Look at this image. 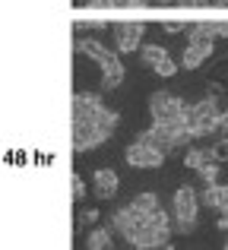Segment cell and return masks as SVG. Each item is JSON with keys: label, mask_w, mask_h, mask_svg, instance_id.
I'll use <instances>...</instances> for the list:
<instances>
[{"label": "cell", "mask_w": 228, "mask_h": 250, "mask_svg": "<svg viewBox=\"0 0 228 250\" xmlns=\"http://www.w3.org/2000/svg\"><path fill=\"white\" fill-rule=\"evenodd\" d=\"M83 222H86V225H95V222H99V209H86V212H83Z\"/></svg>", "instance_id": "22"}, {"label": "cell", "mask_w": 228, "mask_h": 250, "mask_svg": "<svg viewBox=\"0 0 228 250\" xmlns=\"http://www.w3.org/2000/svg\"><path fill=\"white\" fill-rule=\"evenodd\" d=\"M89 6L92 10H114V6H121V0H89Z\"/></svg>", "instance_id": "21"}, {"label": "cell", "mask_w": 228, "mask_h": 250, "mask_svg": "<svg viewBox=\"0 0 228 250\" xmlns=\"http://www.w3.org/2000/svg\"><path fill=\"white\" fill-rule=\"evenodd\" d=\"M152 70H155V76H165V80H168V76H174V73H178V61L165 57V61H162L159 67H152Z\"/></svg>", "instance_id": "17"}, {"label": "cell", "mask_w": 228, "mask_h": 250, "mask_svg": "<svg viewBox=\"0 0 228 250\" xmlns=\"http://www.w3.org/2000/svg\"><path fill=\"white\" fill-rule=\"evenodd\" d=\"M178 3H181V6H203L206 0H178Z\"/></svg>", "instance_id": "28"}, {"label": "cell", "mask_w": 228, "mask_h": 250, "mask_svg": "<svg viewBox=\"0 0 228 250\" xmlns=\"http://www.w3.org/2000/svg\"><path fill=\"white\" fill-rule=\"evenodd\" d=\"M143 32H146L143 22H114V48H117V54L140 51L143 48Z\"/></svg>", "instance_id": "7"}, {"label": "cell", "mask_w": 228, "mask_h": 250, "mask_svg": "<svg viewBox=\"0 0 228 250\" xmlns=\"http://www.w3.org/2000/svg\"><path fill=\"white\" fill-rule=\"evenodd\" d=\"M162 29H165L168 35H178V32H187V25L178 22V19H168V22H162Z\"/></svg>", "instance_id": "20"}, {"label": "cell", "mask_w": 228, "mask_h": 250, "mask_svg": "<svg viewBox=\"0 0 228 250\" xmlns=\"http://www.w3.org/2000/svg\"><path fill=\"white\" fill-rule=\"evenodd\" d=\"M197 174L203 177V184H219V162H216V159H212V162H206V165L200 168Z\"/></svg>", "instance_id": "16"}, {"label": "cell", "mask_w": 228, "mask_h": 250, "mask_svg": "<svg viewBox=\"0 0 228 250\" xmlns=\"http://www.w3.org/2000/svg\"><path fill=\"white\" fill-rule=\"evenodd\" d=\"M225 247H228V238H225Z\"/></svg>", "instance_id": "29"}, {"label": "cell", "mask_w": 228, "mask_h": 250, "mask_svg": "<svg viewBox=\"0 0 228 250\" xmlns=\"http://www.w3.org/2000/svg\"><path fill=\"white\" fill-rule=\"evenodd\" d=\"M219 212H228V187H225V193H222V203H219Z\"/></svg>", "instance_id": "27"}, {"label": "cell", "mask_w": 228, "mask_h": 250, "mask_svg": "<svg viewBox=\"0 0 228 250\" xmlns=\"http://www.w3.org/2000/svg\"><path fill=\"white\" fill-rule=\"evenodd\" d=\"M133 206L140 209L143 215H149V212H155V209L162 206V200H159V193H152V190H143V193L133 196Z\"/></svg>", "instance_id": "14"}, {"label": "cell", "mask_w": 228, "mask_h": 250, "mask_svg": "<svg viewBox=\"0 0 228 250\" xmlns=\"http://www.w3.org/2000/svg\"><path fill=\"white\" fill-rule=\"evenodd\" d=\"M206 162H212V149H187L184 152V165L190 171H200Z\"/></svg>", "instance_id": "15"}, {"label": "cell", "mask_w": 228, "mask_h": 250, "mask_svg": "<svg viewBox=\"0 0 228 250\" xmlns=\"http://www.w3.org/2000/svg\"><path fill=\"white\" fill-rule=\"evenodd\" d=\"M212 159H216V162H228V136H222V140L212 146Z\"/></svg>", "instance_id": "19"}, {"label": "cell", "mask_w": 228, "mask_h": 250, "mask_svg": "<svg viewBox=\"0 0 228 250\" xmlns=\"http://www.w3.org/2000/svg\"><path fill=\"white\" fill-rule=\"evenodd\" d=\"M222 193H225V187H222V184H203V193H200V203H203L206 209H216V212H219V203H222Z\"/></svg>", "instance_id": "12"}, {"label": "cell", "mask_w": 228, "mask_h": 250, "mask_svg": "<svg viewBox=\"0 0 228 250\" xmlns=\"http://www.w3.org/2000/svg\"><path fill=\"white\" fill-rule=\"evenodd\" d=\"M70 196H73L76 203H83V196H86V184H83L80 174H73V181H70Z\"/></svg>", "instance_id": "18"}, {"label": "cell", "mask_w": 228, "mask_h": 250, "mask_svg": "<svg viewBox=\"0 0 228 250\" xmlns=\"http://www.w3.org/2000/svg\"><path fill=\"white\" fill-rule=\"evenodd\" d=\"M86 247H89V250H111V247H114L111 228H105V225L92 228V231H89V238H86Z\"/></svg>", "instance_id": "10"}, {"label": "cell", "mask_w": 228, "mask_h": 250, "mask_svg": "<svg viewBox=\"0 0 228 250\" xmlns=\"http://www.w3.org/2000/svg\"><path fill=\"white\" fill-rule=\"evenodd\" d=\"M209 54H212V42H187L184 54H181V67L197 70L209 61Z\"/></svg>", "instance_id": "8"}, {"label": "cell", "mask_w": 228, "mask_h": 250, "mask_svg": "<svg viewBox=\"0 0 228 250\" xmlns=\"http://www.w3.org/2000/svg\"><path fill=\"white\" fill-rule=\"evenodd\" d=\"M174 206H171V215H174V228L181 234H190L197 228V215H200V193L193 187H178L174 190Z\"/></svg>", "instance_id": "3"}, {"label": "cell", "mask_w": 228, "mask_h": 250, "mask_svg": "<svg viewBox=\"0 0 228 250\" xmlns=\"http://www.w3.org/2000/svg\"><path fill=\"white\" fill-rule=\"evenodd\" d=\"M124 10H136V6H143V0H121Z\"/></svg>", "instance_id": "26"}, {"label": "cell", "mask_w": 228, "mask_h": 250, "mask_svg": "<svg viewBox=\"0 0 228 250\" xmlns=\"http://www.w3.org/2000/svg\"><path fill=\"white\" fill-rule=\"evenodd\" d=\"M216 228H222V231H228V212H219V222H216Z\"/></svg>", "instance_id": "25"}, {"label": "cell", "mask_w": 228, "mask_h": 250, "mask_svg": "<svg viewBox=\"0 0 228 250\" xmlns=\"http://www.w3.org/2000/svg\"><path fill=\"white\" fill-rule=\"evenodd\" d=\"M219 130H222V136H228V111H222V117H219Z\"/></svg>", "instance_id": "24"}, {"label": "cell", "mask_w": 228, "mask_h": 250, "mask_svg": "<svg viewBox=\"0 0 228 250\" xmlns=\"http://www.w3.org/2000/svg\"><path fill=\"white\" fill-rule=\"evenodd\" d=\"M92 190H95V196H99L102 203L114 200V196H117V174L111 168H99L92 174Z\"/></svg>", "instance_id": "9"}, {"label": "cell", "mask_w": 228, "mask_h": 250, "mask_svg": "<svg viewBox=\"0 0 228 250\" xmlns=\"http://www.w3.org/2000/svg\"><path fill=\"white\" fill-rule=\"evenodd\" d=\"M184 98L171 95V92H152L149 95V117H152L155 124H165V121H178L181 114H184Z\"/></svg>", "instance_id": "4"}, {"label": "cell", "mask_w": 228, "mask_h": 250, "mask_svg": "<svg viewBox=\"0 0 228 250\" xmlns=\"http://www.w3.org/2000/svg\"><path fill=\"white\" fill-rule=\"evenodd\" d=\"M187 42H216L212 22H190L187 25Z\"/></svg>", "instance_id": "11"}, {"label": "cell", "mask_w": 228, "mask_h": 250, "mask_svg": "<svg viewBox=\"0 0 228 250\" xmlns=\"http://www.w3.org/2000/svg\"><path fill=\"white\" fill-rule=\"evenodd\" d=\"M165 57H168V51L162 48V44H143L140 48V61L146 63V67H159Z\"/></svg>", "instance_id": "13"}, {"label": "cell", "mask_w": 228, "mask_h": 250, "mask_svg": "<svg viewBox=\"0 0 228 250\" xmlns=\"http://www.w3.org/2000/svg\"><path fill=\"white\" fill-rule=\"evenodd\" d=\"M165 159H168L165 149L152 146V143H143V140L130 143V146L124 149V162H127L130 168H159Z\"/></svg>", "instance_id": "6"}, {"label": "cell", "mask_w": 228, "mask_h": 250, "mask_svg": "<svg viewBox=\"0 0 228 250\" xmlns=\"http://www.w3.org/2000/svg\"><path fill=\"white\" fill-rule=\"evenodd\" d=\"M143 225H146V215L140 212V209L130 203V206H121V209H114V215H111V228L117 234H121L124 241H127L130 247H133V241H136V234L143 231Z\"/></svg>", "instance_id": "5"}, {"label": "cell", "mask_w": 228, "mask_h": 250, "mask_svg": "<svg viewBox=\"0 0 228 250\" xmlns=\"http://www.w3.org/2000/svg\"><path fill=\"white\" fill-rule=\"evenodd\" d=\"M212 29H216V38H228V22H212Z\"/></svg>", "instance_id": "23"}, {"label": "cell", "mask_w": 228, "mask_h": 250, "mask_svg": "<svg viewBox=\"0 0 228 250\" xmlns=\"http://www.w3.org/2000/svg\"><path fill=\"white\" fill-rule=\"evenodd\" d=\"M184 127L187 133L193 136V140H200V136L212 133V130H219V117H222V108H219V98H203V102H193V104H184Z\"/></svg>", "instance_id": "2"}, {"label": "cell", "mask_w": 228, "mask_h": 250, "mask_svg": "<svg viewBox=\"0 0 228 250\" xmlns=\"http://www.w3.org/2000/svg\"><path fill=\"white\" fill-rule=\"evenodd\" d=\"M76 51H80V54H86L89 61H95L102 67V89H105V92H111V89H117V85L124 83L127 70H124L117 51H108L105 44L95 42V38H80V42H76Z\"/></svg>", "instance_id": "1"}]
</instances>
